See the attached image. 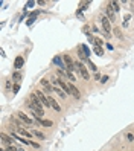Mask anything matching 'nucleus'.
<instances>
[{"label": "nucleus", "mask_w": 134, "mask_h": 151, "mask_svg": "<svg viewBox=\"0 0 134 151\" xmlns=\"http://www.w3.org/2000/svg\"><path fill=\"white\" fill-rule=\"evenodd\" d=\"M101 23H102V27H104V31H105V37H111V25H110V21H108V17L107 15H102L101 17Z\"/></svg>", "instance_id": "1"}, {"label": "nucleus", "mask_w": 134, "mask_h": 151, "mask_svg": "<svg viewBox=\"0 0 134 151\" xmlns=\"http://www.w3.org/2000/svg\"><path fill=\"white\" fill-rule=\"evenodd\" d=\"M63 60L64 63H66V67H67V72H73L76 67H75V63H73V60L70 58V55H63Z\"/></svg>", "instance_id": "2"}, {"label": "nucleus", "mask_w": 134, "mask_h": 151, "mask_svg": "<svg viewBox=\"0 0 134 151\" xmlns=\"http://www.w3.org/2000/svg\"><path fill=\"white\" fill-rule=\"evenodd\" d=\"M75 66H76V69L81 72V75L84 76V80H90V75H89V70H87V67L82 64V63H75Z\"/></svg>", "instance_id": "3"}, {"label": "nucleus", "mask_w": 134, "mask_h": 151, "mask_svg": "<svg viewBox=\"0 0 134 151\" xmlns=\"http://www.w3.org/2000/svg\"><path fill=\"white\" fill-rule=\"evenodd\" d=\"M17 118H18V119H20V121H21L25 125H29V127H31V125H34V121H32L31 118H27V116L25 115L23 111H18V113H17Z\"/></svg>", "instance_id": "4"}, {"label": "nucleus", "mask_w": 134, "mask_h": 151, "mask_svg": "<svg viewBox=\"0 0 134 151\" xmlns=\"http://www.w3.org/2000/svg\"><path fill=\"white\" fill-rule=\"evenodd\" d=\"M35 95L38 96V99L41 101V104L44 107H50V104H49V98H47V95H44L43 92H37L35 90Z\"/></svg>", "instance_id": "5"}, {"label": "nucleus", "mask_w": 134, "mask_h": 151, "mask_svg": "<svg viewBox=\"0 0 134 151\" xmlns=\"http://www.w3.org/2000/svg\"><path fill=\"white\" fill-rule=\"evenodd\" d=\"M40 82H41V86H43V87L46 89V93H47V96H50V93L54 92V87L50 86V81H49V80H41Z\"/></svg>", "instance_id": "6"}, {"label": "nucleus", "mask_w": 134, "mask_h": 151, "mask_svg": "<svg viewBox=\"0 0 134 151\" xmlns=\"http://www.w3.org/2000/svg\"><path fill=\"white\" fill-rule=\"evenodd\" d=\"M54 63L58 66V69H61V70H67V67H66V63H64L63 58H60V57H55V58H54Z\"/></svg>", "instance_id": "7"}, {"label": "nucleus", "mask_w": 134, "mask_h": 151, "mask_svg": "<svg viewBox=\"0 0 134 151\" xmlns=\"http://www.w3.org/2000/svg\"><path fill=\"white\" fill-rule=\"evenodd\" d=\"M23 64H25V58H23L21 55H18L17 58H15V61H14V67L18 70V69H21V67H23Z\"/></svg>", "instance_id": "8"}, {"label": "nucleus", "mask_w": 134, "mask_h": 151, "mask_svg": "<svg viewBox=\"0 0 134 151\" xmlns=\"http://www.w3.org/2000/svg\"><path fill=\"white\" fill-rule=\"evenodd\" d=\"M105 12H107V17L110 18V21H114L116 18H114V11H113V8L108 5L107 8H105Z\"/></svg>", "instance_id": "9"}, {"label": "nucleus", "mask_w": 134, "mask_h": 151, "mask_svg": "<svg viewBox=\"0 0 134 151\" xmlns=\"http://www.w3.org/2000/svg\"><path fill=\"white\" fill-rule=\"evenodd\" d=\"M69 87H70V93H72V95H73V96H75L76 99H79V98H81V93H79V90L76 89V87H75V86H73L72 82L69 84Z\"/></svg>", "instance_id": "10"}, {"label": "nucleus", "mask_w": 134, "mask_h": 151, "mask_svg": "<svg viewBox=\"0 0 134 151\" xmlns=\"http://www.w3.org/2000/svg\"><path fill=\"white\" fill-rule=\"evenodd\" d=\"M47 98H49V104H50V107H52L54 110H56V111H61V107L56 104V101H55L52 96H47Z\"/></svg>", "instance_id": "11"}, {"label": "nucleus", "mask_w": 134, "mask_h": 151, "mask_svg": "<svg viewBox=\"0 0 134 151\" xmlns=\"http://www.w3.org/2000/svg\"><path fill=\"white\" fill-rule=\"evenodd\" d=\"M2 141H3L5 143H8V145H12L14 137H12V136H8V134H2Z\"/></svg>", "instance_id": "12"}, {"label": "nucleus", "mask_w": 134, "mask_h": 151, "mask_svg": "<svg viewBox=\"0 0 134 151\" xmlns=\"http://www.w3.org/2000/svg\"><path fill=\"white\" fill-rule=\"evenodd\" d=\"M17 131L21 134L23 137H26V139H27V137H31V136H34L32 133H29V131H27V130H25V128H17Z\"/></svg>", "instance_id": "13"}, {"label": "nucleus", "mask_w": 134, "mask_h": 151, "mask_svg": "<svg viewBox=\"0 0 134 151\" xmlns=\"http://www.w3.org/2000/svg\"><path fill=\"white\" fill-rule=\"evenodd\" d=\"M54 92H55V93H58V95H60L61 98H66V96H67V95L64 93V90L61 89L60 86H55V87H54Z\"/></svg>", "instance_id": "14"}, {"label": "nucleus", "mask_w": 134, "mask_h": 151, "mask_svg": "<svg viewBox=\"0 0 134 151\" xmlns=\"http://www.w3.org/2000/svg\"><path fill=\"white\" fill-rule=\"evenodd\" d=\"M31 133L34 134L35 137H38V139H41V141H44V139H46V136H44L43 133H41V131H38V130H32Z\"/></svg>", "instance_id": "15"}, {"label": "nucleus", "mask_w": 134, "mask_h": 151, "mask_svg": "<svg viewBox=\"0 0 134 151\" xmlns=\"http://www.w3.org/2000/svg\"><path fill=\"white\" fill-rule=\"evenodd\" d=\"M21 78H23V76H21V73H20V72H14V73H12V80L14 81H20L21 80Z\"/></svg>", "instance_id": "16"}, {"label": "nucleus", "mask_w": 134, "mask_h": 151, "mask_svg": "<svg viewBox=\"0 0 134 151\" xmlns=\"http://www.w3.org/2000/svg\"><path fill=\"white\" fill-rule=\"evenodd\" d=\"M108 5L113 8V11H114V12H117V11L120 9V6H119V3H117V2H111V3H108Z\"/></svg>", "instance_id": "17"}, {"label": "nucleus", "mask_w": 134, "mask_h": 151, "mask_svg": "<svg viewBox=\"0 0 134 151\" xmlns=\"http://www.w3.org/2000/svg\"><path fill=\"white\" fill-rule=\"evenodd\" d=\"M95 53L99 55V57H102V55H104V49H102L101 46H95Z\"/></svg>", "instance_id": "18"}, {"label": "nucleus", "mask_w": 134, "mask_h": 151, "mask_svg": "<svg viewBox=\"0 0 134 151\" xmlns=\"http://www.w3.org/2000/svg\"><path fill=\"white\" fill-rule=\"evenodd\" d=\"M114 31V35L117 37V38H122V32H120V27H116V29H113Z\"/></svg>", "instance_id": "19"}, {"label": "nucleus", "mask_w": 134, "mask_h": 151, "mask_svg": "<svg viewBox=\"0 0 134 151\" xmlns=\"http://www.w3.org/2000/svg\"><path fill=\"white\" fill-rule=\"evenodd\" d=\"M41 125H43V127H52V121H44V119H43V122H41Z\"/></svg>", "instance_id": "20"}, {"label": "nucleus", "mask_w": 134, "mask_h": 151, "mask_svg": "<svg viewBox=\"0 0 134 151\" xmlns=\"http://www.w3.org/2000/svg\"><path fill=\"white\" fill-rule=\"evenodd\" d=\"M87 63H89V66H90V69H91V70L98 72V67H96V66H95V64H93V63L90 61V60H89V61H87Z\"/></svg>", "instance_id": "21"}, {"label": "nucleus", "mask_w": 134, "mask_h": 151, "mask_svg": "<svg viewBox=\"0 0 134 151\" xmlns=\"http://www.w3.org/2000/svg\"><path fill=\"white\" fill-rule=\"evenodd\" d=\"M126 139H128L130 142H133L134 141V134L133 133H126Z\"/></svg>", "instance_id": "22"}, {"label": "nucleus", "mask_w": 134, "mask_h": 151, "mask_svg": "<svg viewBox=\"0 0 134 151\" xmlns=\"http://www.w3.org/2000/svg\"><path fill=\"white\" fill-rule=\"evenodd\" d=\"M5 151H18V148H15L14 145H8V148H6Z\"/></svg>", "instance_id": "23"}, {"label": "nucleus", "mask_w": 134, "mask_h": 151, "mask_svg": "<svg viewBox=\"0 0 134 151\" xmlns=\"http://www.w3.org/2000/svg\"><path fill=\"white\" fill-rule=\"evenodd\" d=\"M102 44H104V41H102L101 38H96V40H95V46H102Z\"/></svg>", "instance_id": "24"}, {"label": "nucleus", "mask_w": 134, "mask_h": 151, "mask_svg": "<svg viewBox=\"0 0 134 151\" xmlns=\"http://www.w3.org/2000/svg\"><path fill=\"white\" fill-rule=\"evenodd\" d=\"M95 80H102V76H101V73H99V72H95Z\"/></svg>", "instance_id": "25"}, {"label": "nucleus", "mask_w": 134, "mask_h": 151, "mask_svg": "<svg viewBox=\"0 0 134 151\" xmlns=\"http://www.w3.org/2000/svg\"><path fill=\"white\" fill-rule=\"evenodd\" d=\"M29 143H31V145H32L34 148H40V145H38L37 142H32V141H29Z\"/></svg>", "instance_id": "26"}, {"label": "nucleus", "mask_w": 134, "mask_h": 151, "mask_svg": "<svg viewBox=\"0 0 134 151\" xmlns=\"http://www.w3.org/2000/svg\"><path fill=\"white\" fill-rule=\"evenodd\" d=\"M107 81H108V76H102V80H101V82H102V84H105Z\"/></svg>", "instance_id": "27"}, {"label": "nucleus", "mask_w": 134, "mask_h": 151, "mask_svg": "<svg viewBox=\"0 0 134 151\" xmlns=\"http://www.w3.org/2000/svg\"><path fill=\"white\" fill-rule=\"evenodd\" d=\"M18 90H20V86H18V84H15V86H14V93H17Z\"/></svg>", "instance_id": "28"}, {"label": "nucleus", "mask_w": 134, "mask_h": 151, "mask_svg": "<svg viewBox=\"0 0 134 151\" xmlns=\"http://www.w3.org/2000/svg\"><path fill=\"white\" fill-rule=\"evenodd\" d=\"M91 31H93V32H95V34H98V32H99L98 26H93V27H91Z\"/></svg>", "instance_id": "29"}, {"label": "nucleus", "mask_w": 134, "mask_h": 151, "mask_svg": "<svg viewBox=\"0 0 134 151\" xmlns=\"http://www.w3.org/2000/svg\"><path fill=\"white\" fill-rule=\"evenodd\" d=\"M18 151H25V150H23V148H18Z\"/></svg>", "instance_id": "30"}]
</instances>
